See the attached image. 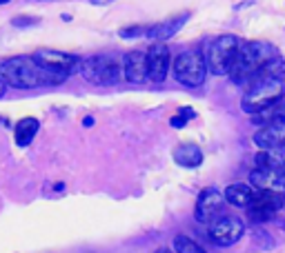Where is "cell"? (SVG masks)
<instances>
[{
  "mask_svg": "<svg viewBox=\"0 0 285 253\" xmlns=\"http://www.w3.org/2000/svg\"><path fill=\"white\" fill-rule=\"evenodd\" d=\"M0 76L5 78L7 87L16 89H33L43 84H60L67 80V74L47 69L33 56H14L0 63Z\"/></svg>",
  "mask_w": 285,
  "mask_h": 253,
  "instance_id": "obj_1",
  "label": "cell"
},
{
  "mask_svg": "<svg viewBox=\"0 0 285 253\" xmlns=\"http://www.w3.org/2000/svg\"><path fill=\"white\" fill-rule=\"evenodd\" d=\"M274 58H278V54L272 44L261 42V40L243 42L227 76L236 84H248V82H252L254 78L261 74V69Z\"/></svg>",
  "mask_w": 285,
  "mask_h": 253,
  "instance_id": "obj_2",
  "label": "cell"
},
{
  "mask_svg": "<svg viewBox=\"0 0 285 253\" xmlns=\"http://www.w3.org/2000/svg\"><path fill=\"white\" fill-rule=\"evenodd\" d=\"M283 91H285L283 78H265V76L254 78L252 82H248L241 107H243V111H248V114L252 116L256 111L265 109V107L281 103Z\"/></svg>",
  "mask_w": 285,
  "mask_h": 253,
  "instance_id": "obj_3",
  "label": "cell"
},
{
  "mask_svg": "<svg viewBox=\"0 0 285 253\" xmlns=\"http://www.w3.org/2000/svg\"><path fill=\"white\" fill-rule=\"evenodd\" d=\"M78 71H80V76L87 82L98 84V87H109V84H116L120 80L123 63L116 56H107V54L89 56V58H83Z\"/></svg>",
  "mask_w": 285,
  "mask_h": 253,
  "instance_id": "obj_4",
  "label": "cell"
},
{
  "mask_svg": "<svg viewBox=\"0 0 285 253\" xmlns=\"http://www.w3.org/2000/svg\"><path fill=\"white\" fill-rule=\"evenodd\" d=\"M243 40L238 36H221L216 38L214 42L210 44L208 54H205V60H208V67L212 74L216 76H227L238 56V49H241Z\"/></svg>",
  "mask_w": 285,
  "mask_h": 253,
  "instance_id": "obj_5",
  "label": "cell"
},
{
  "mask_svg": "<svg viewBox=\"0 0 285 253\" xmlns=\"http://www.w3.org/2000/svg\"><path fill=\"white\" fill-rule=\"evenodd\" d=\"M208 60L200 52H183L172 65V74L185 87H200L208 78Z\"/></svg>",
  "mask_w": 285,
  "mask_h": 253,
  "instance_id": "obj_6",
  "label": "cell"
},
{
  "mask_svg": "<svg viewBox=\"0 0 285 253\" xmlns=\"http://www.w3.org/2000/svg\"><path fill=\"white\" fill-rule=\"evenodd\" d=\"M283 207V193H276V189H259V193L254 195L250 209V218L254 222H267L272 218H276V213Z\"/></svg>",
  "mask_w": 285,
  "mask_h": 253,
  "instance_id": "obj_7",
  "label": "cell"
},
{
  "mask_svg": "<svg viewBox=\"0 0 285 253\" xmlns=\"http://www.w3.org/2000/svg\"><path fill=\"white\" fill-rule=\"evenodd\" d=\"M225 195L219 189H203L196 200V209H194V218L198 224H212L223 216V207H225Z\"/></svg>",
  "mask_w": 285,
  "mask_h": 253,
  "instance_id": "obj_8",
  "label": "cell"
},
{
  "mask_svg": "<svg viewBox=\"0 0 285 253\" xmlns=\"http://www.w3.org/2000/svg\"><path fill=\"white\" fill-rule=\"evenodd\" d=\"M243 233H245V224L241 222V218H234V216H221L210 227L212 242L219 246H230L234 242H238Z\"/></svg>",
  "mask_w": 285,
  "mask_h": 253,
  "instance_id": "obj_9",
  "label": "cell"
},
{
  "mask_svg": "<svg viewBox=\"0 0 285 253\" xmlns=\"http://www.w3.org/2000/svg\"><path fill=\"white\" fill-rule=\"evenodd\" d=\"M33 58H36L43 67H47V69L60 71V74H67V76H69L71 71L80 69V63H83L80 56L56 52V49H40V52L33 54Z\"/></svg>",
  "mask_w": 285,
  "mask_h": 253,
  "instance_id": "obj_10",
  "label": "cell"
},
{
  "mask_svg": "<svg viewBox=\"0 0 285 253\" xmlns=\"http://www.w3.org/2000/svg\"><path fill=\"white\" fill-rule=\"evenodd\" d=\"M170 63H172L170 49L163 42L152 44L147 49V78L152 82H163L170 74Z\"/></svg>",
  "mask_w": 285,
  "mask_h": 253,
  "instance_id": "obj_11",
  "label": "cell"
},
{
  "mask_svg": "<svg viewBox=\"0 0 285 253\" xmlns=\"http://www.w3.org/2000/svg\"><path fill=\"white\" fill-rule=\"evenodd\" d=\"M123 74L134 84H141L147 78V49H134L127 52L123 58Z\"/></svg>",
  "mask_w": 285,
  "mask_h": 253,
  "instance_id": "obj_12",
  "label": "cell"
},
{
  "mask_svg": "<svg viewBox=\"0 0 285 253\" xmlns=\"http://www.w3.org/2000/svg\"><path fill=\"white\" fill-rule=\"evenodd\" d=\"M254 142H256V147H259V149L276 151L285 142V122L276 118L274 122L261 127L259 131L254 133Z\"/></svg>",
  "mask_w": 285,
  "mask_h": 253,
  "instance_id": "obj_13",
  "label": "cell"
},
{
  "mask_svg": "<svg viewBox=\"0 0 285 253\" xmlns=\"http://www.w3.org/2000/svg\"><path fill=\"white\" fill-rule=\"evenodd\" d=\"M187 18H189V14H178V16H174V18H170V20H163V22H158V25H152L147 29V38L149 40H156V42L167 40V38L176 36V33L183 29V25L187 22Z\"/></svg>",
  "mask_w": 285,
  "mask_h": 253,
  "instance_id": "obj_14",
  "label": "cell"
},
{
  "mask_svg": "<svg viewBox=\"0 0 285 253\" xmlns=\"http://www.w3.org/2000/svg\"><path fill=\"white\" fill-rule=\"evenodd\" d=\"M223 195H225V200L230 202V205H234V207H250L256 193L252 191L250 184L236 182V184H230V187L223 191Z\"/></svg>",
  "mask_w": 285,
  "mask_h": 253,
  "instance_id": "obj_15",
  "label": "cell"
},
{
  "mask_svg": "<svg viewBox=\"0 0 285 253\" xmlns=\"http://www.w3.org/2000/svg\"><path fill=\"white\" fill-rule=\"evenodd\" d=\"M174 160H176L181 167L194 169V167H198L200 162H203V151H200V147H196V144L185 142V144H181V147H176Z\"/></svg>",
  "mask_w": 285,
  "mask_h": 253,
  "instance_id": "obj_16",
  "label": "cell"
},
{
  "mask_svg": "<svg viewBox=\"0 0 285 253\" xmlns=\"http://www.w3.org/2000/svg\"><path fill=\"white\" fill-rule=\"evenodd\" d=\"M38 133V120L36 118H22V120L16 125V131H14V138H16V144L18 147H27Z\"/></svg>",
  "mask_w": 285,
  "mask_h": 253,
  "instance_id": "obj_17",
  "label": "cell"
},
{
  "mask_svg": "<svg viewBox=\"0 0 285 253\" xmlns=\"http://www.w3.org/2000/svg\"><path fill=\"white\" fill-rule=\"evenodd\" d=\"M174 253H208L200 244H196L187 235H176L174 238Z\"/></svg>",
  "mask_w": 285,
  "mask_h": 253,
  "instance_id": "obj_18",
  "label": "cell"
},
{
  "mask_svg": "<svg viewBox=\"0 0 285 253\" xmlns=\"http://www.w3.org/2000/svg\"><path fill=\"white\" fill-rule=\"evenodd\" d=\"M194 116H196V114H194V109L181 107V109H178V114H176L174 118H172L170 122H172V127H174V129H183V127L187 125V120H192Z\"/></svg>",
  "mask_w": 285,
  "mask_h": 253,
  "instance_id": "obj_19",
  "label": "cell"
},
{
  "mask_svg": "<svg viewBox=\"0 0 285 253\" xmlns=\"http://www.w3.org/2000/svg\"><path fill=\"white\" fill-rule=\"evenodd\" d=\"M147 25H136V27H125V29H120V38H125V40H130V38H141V36H147Z\"/></svg>",
  "mask_w": 285,
  "mask_h": 253,
  "instance_id": "obj_20",
  "label": "cell"
},
{
  "mask_svg": "<svg viewBox=\"0 0 285 253\" xmlns=\"http://www.w3.org/2000/svg\"><path fill=\"white\" fill-rule=\"evenodd\" d=\"M38 18H33V16H18V18L11 20V25L14 27H36L38 25Z\"/></svg>",
  "mask_w": 285,
  "mask_h": 253,
  "instance_id": "obj_21",
  "label": "cell"
},
{
  "mask_svg": "<svg viewBox=\"0 0 285 253\" xmlns=\"http://www.w3.org/2000/svg\"><path fill=\"white\" fill-rule=\"evenodd\" d=\"M274 189H276V191H283V193H285V167H281V169H278Z\"/></svg>",
  "mask_w": 285,
  "mask_h": 253,
  "instance_id": "obj_22",
  "label": "cell"
},
{
  "mask_svg": "<svg viewBox=\"0 0 285 253\" xmlns=\"http://www.w3.org/2000/svg\"><path fill=\"white\" fill-rule=\"evenodd\" d=\"M278 120L285 122V100H281V103H278Z\"/></svg>",
  "mask_w": 285,
  "mask_h": 253,
  "instance_id": "obj_23",
  "label": "cell"
},
{
  "mask_svg": "<svg viewBox=\"0 0 285 253\" xmlns=\"http://www.w3.org/2000/svg\"><path fill=\"white\" fill-rule=\"evenodd\" d=\"M5 91H7V82H5V78L0 76V98L5 95Z\"/></svg>",
  "mask_w": 285,
  "mask_h": 253,
  "instance_id": "obj_24",
  "label": "cell"
},
{
  "mask_svg": "<svg viewBox=\"0 0 285 253\" xmlns=\"http://www.w3.org/2000/svg\"><path fill=\"white\" fill-rule=\"evenodd\" d=\"M276 151H278V156H281V158H283V162H285V142H283V144H281V147H278Z\"/></svg>",
  "mask_w": 285,
  "mask_h": 253,
  "instance_id": "obj_25",
  "label": "cell"
},
{
  "mask_svg": "<svg viewBox=\"0 0 285 253\" xmlns=\"http://www.w3.org/2000/svg\"><path fill=\"white\" fill-rule=\"evenodd\" d=\"M107 3H114V0H92V5H107Z\"/></svg>",
  "mask_w": 285,
  "mask_h": 253,
  "instance_id": "obj_26",
  "label": "cell"
},
{
  "mask_svg": "<svg viewBox=\"0 0 285 253\" xmlns=\"http://www.w3.org/2000/svg\"><path fill=\"white\" fill-rule=\"evenodd\" d=\"M156 253H174V251H170V249H167V246H163V249H158Z\"/></svg>",
  "mask_w": 285,
  "mask_h": 253,
  "instance_id": "obj_27",
  "label": "cell"
},
{
  "mask_svg": "<svg viewBox=\"0 0 285 253\" xmlns=\"http://www.w3.org/2000/svg\"><path fill=\"white\" fill-rule=\"evenodd\" d=\"M281 209H283V211H285V195H283V207H281Z\"/></svg>",
  "mask_w": 285,
  "mask_h": 253,
  "instance_id": "obj_28",
  "label": "cell"
},
{
  "mask_svg": "<svg viewBox=\"0 0 285 253\" xmlns=\"http://www.w3.org/2000/svg\"><path fill=\"white\" fill-rule=\"evenodd\" d=\"M5 3H9V0H0V5H5Z\"/></svg>",
  "mask_w": 285,
  "mask_h": 253,
  "instance_id": "obj_29",
  "label": "cell"
}]
</instances>
